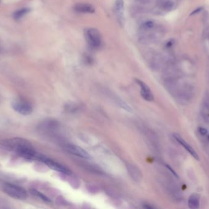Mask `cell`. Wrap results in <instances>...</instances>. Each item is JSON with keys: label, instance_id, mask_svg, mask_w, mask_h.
Here are the masks:
<instances>
[{"label": "cell", "instance_id": "4fadbf2b", "mask_svg": "<svg viewBox=\"0 0 209 209\" xmlns=\"http://www.w3.org/2000/svg\"><path fill=\"white\" fill-rule=\"evenodd\" d=\"M188 207L190 208H197L199 207V197L196 194H193L189 196L188 201Z\"/></svg>", "mask_w": 209, "mask_h": 209}, {"label": "cell", "instance_id": "8fae6325", "mask_svg": "<svg viewBox=\"0 0 209 209\" xmlns=\"http://www.w3.org/2000/svg\"><path fill=\"white\" fill-rule=\"evenodd\" d=\"M74 10L78 12L84 14H93L95 12V8L93 5L84 3L76 4L74 6Z\"/></svg>", "mask_w": 209, "mask_h": 209}, {"label": "cell", "instance_id": "2e32d148", "mask_svg": "<svg viewBox=\"0 0 209 209\" xmlns=\"http://www.w3.org/2000/svg\"><path fill=\"white\" fill-rule=\"evenodd\" d=\"M116 101L118 103L120 107H122L124 110L127 111L128 112H132V109L130 107V105H128L127 103H126L124 100H122V99L118 97V98L116 99Z\"/></svg>", "mask_w": 209, "mask_h": 209}, {"label": "cell", "instance_id": "277c9868", "mask_svg": "<svg viewBox=\"0 0 209 209\" xmlns=\"http://www.w3.org/2000/svg\"><path fill=\"white\" fill-rule=\"evenodd\" d=\"M3 191L12 198L23 200L27 197V193L23 188L10 183H6L3 186Z\"/></svg>", "mask_w": 209, "mask_h": 209}, {"label": "cell", "instance_id": "5bb4252c", "mask_svg": "<svg viewBox=\"0 0 209 209\" xmlns=\"http://www.w3.org/2000/svg\"><path fill=\"white\" fill-rule=\"evenodd\" d=\"M30 11V9L28 8H23L20 10L17 11L16 12H15L13 14V17L15 20H18L19 19H20L22 17L24 16L25 15L27 14V13Z\"/></svg>", "mask_w": 209, "mask_h": 209}, {"label": "cell", "instance_id": "6da1fadb", "mask_svg": "<svg viewBox=\"0 0 209 209\" xmlns=\"http://www.w3.org/2000/svg\"><path fill=\"white\" fill-rule=\"evenodd\" d=\"M156 29L155 22L152 20L144 22L139 27V39L143 43L153 42L156 39V34L153 30Z\"/></svg>", "mask_w": 209, "mask_h": 209}, {"label": "cell", "instance_id": "5b68a950", "mask_svg": "<svg viewBox=\"0 0 209 209\" xmlns=\"http://www.w3.org/2000/svg\"><path fill=\"white\" fill-rule=\"evenodd\" d=\"M36 160H37L43 162L44 164H45L51 169L56 170V171L60 172V173L64 174L65 175L71 174V171L69 169H68L67 167L63 166L62 164L59 163V162L56 161H55L51 160V159L48 158L45 156H43V155L37 154Z\"/></svg>", "mask_w": 209, "mask_h": 209}, {"label": "cell", "instance_id": "52a82bcc", "mask_svg": "<svg viewBox=\"0 0 209 209\" xmlns=\"http://www.w3.org/2000/svg\"><path fill=\"white\" fill-rule=\"evenodd\" d=\"M135 81L141 89V95L143 97V98L145 99V101H149V102L153 101L154 99V97H153L152 91L150 90V88L148 87V85L142 80L138 79V78H136Z\"/></svg>", "mask_w": 209, "mask_h": 209}, {"label": "cell", "instance_id": "ba28073f", "mask_svg": "<svg viewBox=\"0 0 209 209\" xmlns=\"http://www.w3.org/2000/svg\"><path fill=\"white\" fill-rule=\"evenodd\" d=\"M66 149L68 152L71 154L76 155L78 157L83 159H90L91 156L87 151L79 146L74 144H67L66 145Z\"/></svg>", "mask_w": 209, "mask_h": 209}, {"label": "cell", "instance_id": "ac0fdd59", "mask_svg": "<svg viewBox=\"0 0 209 209\" xmlns=\"http://www.w3.org/2000/svg\"><path fill=\"white\" fill-rule=\"evenodd\" d=\"M138 2H139V3L142 4L144 5H146L149 4H150L151 3H152L153 0H137Z\"/></svg>", "mask_w": 209, "mask_h": 209}, {"label": "cell", "instance_id": "7402d4cb", "mask_svg": "<svg viewBox=\"0 0 209 209\" xmlns=\"http://www.w3.org/2000/svg\"><path fill=\"white\" fill-rule=\"evenodd\" d=\"M208 138L209 139V135H208Z\"/></svg>", "mask_w": 209, "mask_h": 209}, {"label": "cell", "instance_id": "ffe728a7", "mask_svg": "<svg viewBox=\"0 0 209 209\" xmlns=\"http://www.w3.org/2000/svg\"><path fill=\"white\" fill-rule=\"evenodd\" d=\"M199 132L201 134L206 135L208 133V131H207V129H206V128H199Z\"/></svg>", "mask_w": 209, "mask_h": 209}, {"label": "cell", "instance_id": "7a4b0ae2", "mask_svg": "<svg viewBox=\"0 0 209 209\" xmlns=\"http://www.w3.org/2000/svg\"><path fill=\"white\" fill-rule=\"evenodd\" d=\"M2 145L9 150L15 151L17 153L27 147H32V145L27 140L18 137L3 141Z\"/></svg>", "mask_w": 209, "mask_h": 209}, {"label": "cell", "instance_id": "9c48e42d", "mask_svg": "<svg viewBox=\"0 0 209 209\" xmlns=\"http://www.w3.org/2000/svg\"><path fill=\"white\" fill-rule=\"evenodd\" d=\"M114 11L117 18L120 24L124 21V0H116L114 5Z\"/></svg>", "mask_w": 209, "mask_h": 209}, {"label": "cell", "instance_id": "7c38bea8", "mask_svg": "<svg viewBox=\"0 0 209 209\" xmlns=\"http://www.w3.org/2000/svg\"><path fill=\"white\" fill-rule=\"evenodd\" d=\"M126 168L128 174L133 180H135V182H139L141 180L142 174L141 172H140L139 169L137 168L135 165L128 163L126 164Z\"/></svg>", "mask_w": 209, "mask_h": 209}, {"label": "cell", "instance_id": "44dd1931", "mask_svg": "<svg viewBox=\"0 0 209 209\" xmlns=\"http://www.w3.org/2000/svg\"><path fill=\"white\" fill-rule=\"evenodd\" d=\"M201 9H202V8H199V9H196V10H195L194 12H192V14H191V15H193V14H196V13H197V12H199V11H200Z\"/></svg>", "mask_w": 209, "mask_h": 209}, {"label": "cell", "instance_id": "d6986e66", "mask_svg": "<svg viewBox=\"0 0 209 209\" xmlns=\"http://www.w3.org/2000/svg\"><path fill=\"white\" fill-rule=\"evenodd\" d=\"M166 167L168 168V169L169 170L170 172H171V173H172V174H173V175H174V176H175L176 177L179 178V175H177V174L176 173V172L175 171H174V170L173 169H172V168H171V167L169 166L168 164H166Z\"/></svg>", "mask_w": 209, "mask_h": 209}, {"label": "cell", "instance_id": "9a60e30c", "mask_svg": "<svg viewBox=\"0 0 209 209\" xmlns=\"http://www.w3.org/2000/svg\"><path fill=\"white\" fill-rule=\"evenodd\" d=\"M30 192L33 195L39 197V198L42 199V201H45V202H51L50 199L47 196H46L45 195L42 194V193L39 192V191L36 190V189H31Z\"/></svg>", "mask_w": 209, "mask_h": 209}, {"label": "cell", "instance_id": "8992f818", "mask_svg": "<svg viewBox=\"0 0 209 209\" xmlns=\"http://www.w3.org/2000/svg\"><path fill=\"white\" fill-rule=\"evenodd\" d=\"M12 107L15 112L23 115H29L32 112V108L31 104L20 99L13 101Z\"/></svg>", "mask_w": 209, "mask_h": 209}, {"label": "cell", "instance_id": "3957f363", "mask_svg": "<svg viewBox=\"0 0 209 209\" xmlns=\"http://www.w3.org/2000/svg\"><path fill=\"white\" fill-rule=\"evenodd\" d=\"M84 36L88 44L93 49H98L101 45V36L98 30L89 28L84 31Z\"/></svg>", "mask_w": 209, "mask_h": 209}, {"label": "cell", "instance_id": "e0dca14e", "mask_svg": "<svg viewBox=\"0 0 209 209\" xmlns=\"http://www.w3.org/2000/svg\"><path fill=\"white\" fill-rule=\"evenodd\" d=\"M174 6V2L172 1H169V0L164 1L163 3L162 4V8L165 11L171 10V9L173 8Z\"/></svg>", "mask_w": 209, "mask_h": 209}, {"label": "cell", "instance_id": "30bf717a", "mask_svg": "<svg viewBox=\"0 0 209 209\" xmlns=\"http://www.w3.org/2000/svg\"><path fill=\"white\" fill-rule=\"evenodd\" d=\"M174 137L176 139V141H177L178 142L180 143V144H181L182 146L184 147V148H185L189 153H190L191 156H192L193 158L195 159V160H196L197 161L199 160V155H197L196 151L193 148V147H191L190 145H189L188 143L187 142L185 141V140L182 139L181 136L177 134H174Z\"/></svg>", "mask_w": 209, "mask_h": 209}]
</instances>
